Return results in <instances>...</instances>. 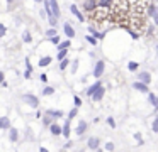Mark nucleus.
Returning <instances> with one entry per match:
<instances>
[{
	"mask_svg": "<svg viewBox=\"0 0 158 152\" xmlns=\"http://www.w3.org/2000/svg\"><path fill=\"white\" fill-rule=\"evenodd\" d=\"M70 12H72L73 15L77 17V20H78V22H83V20H85V17H83V14L78 10V7H77V5H70Z\"/></svg>",
	"mask_w": 158,
	"mask_h": 152,
	"instance_id": "nucleus-10",
	"label": "nucleus"
},
{
	"mask_svg": "<svg viewBox=\"0 0 158 152\" xmlns=\"http://www.w3.org/2000/svg\"><path fill=\"white\" fill-rule=\"evenodd\" d=\"M5 80V74H4V71H0V83Z\"/></svg>",
	"mask_w": 158,
	"mask_h": 152,
	"instance_id": "nucleus-47",
	"label": "nucleus"
},
{
	"mask_svg": "<svg viewBox=\"0 0 158 152\" xmlns=\"http://www.w3.org/2000/svg\"><path fill=\"white\" fill-rule=\"evenodd\" d=\"M151 130H153L155 134H158V117L153 120V125H151Z\"/></svg>",
	"mask_w": 158,
	"mask_h": 152,
	"instance_id": "nucleus-36",
	"label": "nucleus"
},
{
	"mask_svg": "<svg viewBox=\"0 0 158 152\" xmlns=\"http://www.w3.org/2000/svg\"><path fill=\"white\" fill-rule=\"evenodd\" d=\"M53 120H55V118H53L51 115H48V113H46L44 117H43V125H44V127H49V125L53 123Z\"/></svg>",
	"mask_w": 158,
	"mask_h": 152,
	"instance_id": "nucleus-23",
	"label": "nucleus"
},
{
	"mask_svg": "<svg viewBox=\"0 0 158 152\" xmlns=\"http://www.w3.org/2000/svg\"><path fill=\"white\" fill-rule=\"evenodd\" d=\"M104 149H106V150H114V149H116V145H114V142H107V144L104 145Z\"/></svg>",
	"mask_w": 158,
	"mask_h": 152,
	"instance_id": "nucleus-37",
	"label": "nucleus"
},
{
	"mask_svg": "<svg viewBox=\"0 0 158 152\" xmlns=\"http://www.w3.org/2000/svg\"><path fill=\"white\" fill-rule=\"evenodd\" d=\"M63 34H65L66 37H68V39H72V37H75V29H73V25L70 22H65L63 24Z\"/></svg>",
	"mask_w": 158,
	"mask_h": 152,
	"instance_id": "nucleus-5",
	"label": "nucleus"
},
{
	"mask_svg": "<svg viewBox=\"0 0 158 152\" xmlns=\"http://www.w3.org/2000/svg\"><path fill=\"white\" fill-rule=\"evenodd\" d=\"M22 41H24V42H31V41H32L29 30H24V32H22Z\"/></svg>",
	"mask_w": 158,
	"mask_h": 152,
	"instance_id": "nucleus-30",
	"label": "nucleus"
},
{
	"mask_svg": "<svg viewBox=\"0 0 158 152\" xmlns=\"http://www.w3.org/2000/svg\"><path fill=\"white\" fill-rule=\"evenodd\" d=\"M153 2H158V0H153Z\"/></svg>",
	"mask_w": 158,
	"mask_h": 152,
	"instance_id": "nucleus-53",
	"label": "nucleus"
},
{
	"mask_svg": "<svg viewBox=\"0 0 158 152\" xmlns=\"http://www.w3.org/2000/svg\"><path fill=\"white\" fill-rule=\"evenodd\" d=\"M7 2H9V3H12V2H14V0H7Z\"/></svg>",
	"mask_w": 158,
	"mask_h": 152,
	"instance_id": "nucleus-50",
	"label": "nucleus"
},
{
	"mask_svg": "<svg viewBox=\"0 0 158 152\" xmlns=\"http://www.w3.org/2000/svg\"><path fill=\"white\" fill-rule=\"evenodd\" d=\"M36 2H43V0H36Z\"/></svg>",
	"mask_w": 158,
	"mask_h": 152,
	"instance_id": "nucleus-52",
	"label": "nucleus"
},
{
	"mask_svg": "<svg viewBox=\"0 0 158 152\" xmlns=\"http://www.w3.org/2000/svg\"><path fill=\"white\" fill-rule=\"evenodd\" d=\"M70 132H72V120H70V118H66L65 120V123H63V137L65 138H68L70 137Z\"/></svg>",
	"mask_w": 158,
	"mask_h": 152,
	"instance_id": "nucleus-11",
	"label": "nucleus"
},
{
	"mask_svg": "<svg viewBox=\"0 0 158 152\" xmlns=\"http://www.w3.org/2000/svg\"><path fill=\"white\" fill-rule=\"evenodd\" d=\"M138 80L144 81L146 84H150L151 83V74L148 73V71H141V73H138Z\"/></svg>",
	"mask_w": 158,
	"mask_h": 152,
	"instance_id": "nucleus-13",
	"label": "nucleus"
},
{
	"mask_svg": "<svg viewBox=\"0 0 158 152\" xmlns=\"http://www.w3.org/2000/svg\"><path fill=\"white\" fill-rule=\"evenodd\" d=\"M66 56H68V49H61V51H58V59H60V61L65 59Z\"/></svg>",
	"mask_w": 158,
	"mask_h": 152,
	"instance_id": "nucleus-32",
	"label": "nucleus"
},
{
	"mask_svg": "<svg viewBox=\"0 0 158 152\" xmlns=\"http://www.w3.org/2000/svg\"><path fill=\"white\" fill-rule=\"evenodd\" d=\"M87 128H89V123H87L85 120H80L78 125H77V128H75L77 135H83V134L87 132Z\"/></svg>",
	"mask_w": 158,
	"mask_h": 152,
	"instance_id": "nucleus-8",
	"label": "nucleus"
},
{
	"mask_svg": "<svg viewBox=\"0 0 158 152\" xmlns=\"http://www.w3.org/2000/svg\"><path fill=\"white\" fill-rule=\"evenodd\" d=\"M87 147H89L90 150H99L100 149V138L99 137H90L89 140H87Z\"/></svg>",
	"mask_w": 158,
	"mask_h": 152,
	"instance_id": "nucleus-4",
	"label": "nucleus"
},
{
	"mask_svg": "<svg viewBox=\"0 0 158 152\" xmlns=\"http://www.w3.org/2000/svg\"><path fill=\"white\" fill-rule=\"evenodd\" d=\"M112 5H114V0H99L100 9H110Z\"/></svg>",
	"mask_w": 158,
	"mask_h": 152,
	"instance_id": "nucleus-19",
	"label": "nucleus"
},
{
	"mask_svg": "<svg viewBox=\"0 0 158 152\" xmlns=\"http://www.w3.org/2000/svg\"><path fill=\"white\" fill-rule=\"evenodd\" d=\"M56 34H58V32H56V29H55V27H51V29H48V30H46V36H48V37H53V36H56Z\"/></svg>",
	"mask_w": 158,
	"mask_h": 152,
	"instance_id": "nucleus-35",
	"label": "nucleus"
},
{
	"mask_svg": "<svg viewBox=\"0 0 158 152\" xmlns=\"http://www.w3.org/2000/svg\"><path fill=\"white\" fill-rule=\"evenodd\" d=\"M89 32L92 34V36H95L97 39H104V32H99V30H97L95 27H92V25L89 27Z\"/></svg>",
	"mask_w": 158,
	"mask_h": 152,
	"instance_id": "nucleus-20",
	"label": "nucleus"
},
{
	"mask_svg": "<svg viewBox=\"0 0 158 152\" xmlns=\"http://www.w3.org/2000/svg\"><path fill=\"white\" fill-rule=\"evenodd\" d=\"M156 12H158V5H155V2L150 3V5H148V9H146V14H148L150 17H153Z\"/></svg>",
	"mask_w": 158,
	"mask_h": 152,
	"instance_id": "nucleus-18",
	"label": "nucleus"
},
{
	"mask_svg": "<svg viewBox=\"0 0 158 152\" xmlns=\"http://www.w3.org/2000/svg\"><path fill=\"white\" fill-rule=\"evenodd\" d=\"M49 64H51V57L49 56H44V57L39 59V66L41 68H46V66H49Z\"/></svg>",
	"mask_w": 158,
	"mask_h": 152,
	"instance_id": "nucleus-22",
	"label": "nucleus"
},
{
	"mask_svg": "<svg viewBox=\"0 0 158 152\" xmlns=\"http://www.w3.org/2000/svg\"><path fill=\"white\" fill-rule=\"evenodd\" d=\"M70 46H72V42H70V39H66V41H61L56 47H58V51H61V49H68Z\"/></svg>",
	"mask_w": 158,
	"mask_h": 152,
	"instance_id": "nucleus-24",
	"label": "nucleus"
},
{
	"mask_svg": "<svg viewBox=\"0 0 158 152\" xmlns=\"http://www.w3.org/2000/svg\"><path fill=\"white\" fill-rule=\"evenodd\" d=\"M32 69H27V68H26V71H24V78L26 80H31V76H32Z\"/></svg>",
	"mask_w": 158,
	"mask_h": 152,
	"instance_id": "nucleus-42",
	"label": "nucleus"
},
{
	"mask_svg": "<svg viewBox=\"0 0 158 152\" xmlns=\"http://www.w3.org/2000/svg\"><path fill=\"white\" fill-rule=\"evenodd\" d=\"M134 138L138 140V145H143V144H144V140H143V135H141L139 132H136V134H134Z\"/></svg>",
	"mask_w": 158,
	"mask_h": 152,
	"instance_id": "nucleus-33",
	"label": "nucleus"
},
{
	"mask_svg": "<svg viewBox=\"0 0 158 152\" xmlns=\"http://www.w3.org/2000/svg\"><path fill=\"white\" fill-rule=\"evenodd\" d=\"M49 41H51V44H56V46L61 42V41H60V37H58V34H56V36H53V37H49Z\"/></svg>",
	"mask_w": 158,
	"mask_h": 152,
	"instance_id": "nucleus-38",
	"label": "nucleus"
},
{
	"mask_svg": "<svg viewBox=\"0 0 158 152\" xmlns=\"http://www.w3.org/2000/svg\"><path fill=\"white\" fill-rule=\"evenodd\" d=\"M156 54H158V46H156Z\"/></svg>",
	"mask_w": 158,
	"mask_h": 152,
	"instance_id": "nucleus-51",
	"label": "nucleus"
},
{
	"mask_svg": "<svg viewBox=\"0 0 158 152\" xmlns=\"http://www.w3.org/2000/svg\"><path fill=\"white\" fill-rule=\"evenodd\" d=\"M148 100H150V103L153 105V107L158 103V96H156L155 93H148Z\"/></svg>",
	"mask_w": 158,
	"mask_h": 152,
	"instance_id": "nucleus-26",
	"label": "nucleus"
},
{
	"mask_svg": "<svg viewBox=\"0 0 158 152\" xmlns=\"http://www.w3.org/2000/svg\"><path fill=\"white\" fill-rule=\"evenodd\" d=\"M46 113L51 115L55 120H56V118H61L63 117V110H53V108H48V110H46Z\"/></svg>",
	"mask_w": 158,
	"mask_h": 152,
	"instance_id": "nucleus-17",
	"label": "nucleus"
},
{
	"mask_svg": "<svg viewBox=\"0 0 158 152\" xmlns=\"http://www.w3.org/2000/svg\"><path fill=\"white\" fill-rule=\"evenodd\" d=\"M77 69H78V59H73V63H72V73H77Z\"/></svg>",
	"mask_w": 158,
	"mask_h": 152,
	"instance_id": "nucleus-39",
	"label": "nucleus"
},
{
	"mask_svg": "<svg viewBox=\"0 0 158 152\" xmlns=\"http://www.w3.org/2000/svg\"><path fill=\"white\" fill-rule=\"evenodd\" d=\"M107 125H109L110 128H116V127H117V125H116V120H114L112 117H109V118H107Z\"/></svg>",
	"mask_w": 158,
	"mask_h": 152,
	"instance_id": "nucleus-34",
	"label": "nucleus"
},
{
	"mask_svg": "<svg viewBox=\"0 0 158 152\" xmlns=\"http://www.w3.org/2000/svg\"><path fill=\"white\" fill-rule=\"evenodd\" d=\"M100 86H102V83H100V81H95V83H94V84H90V86L85 90V95H87V96H92V95L95 93V91L99 90Z\"/></svg>",
	"mask_w": 158,
	"mask_h": 152,
	"instance_id": "nucleus-9",
	"label": "nucleus"
},
{
	"mask_svg": "<svg viewBox=\"0 0 158 152\" xmlns=\"http://www.w3.org/2000/svg\"><path fill=\"white\" fill-rule=\"evenodd\" d=\"M73 103H75V107H80V105H82V98L75 95V96H73Z\"/></svg>",
	"mask_w": 158,
	"mask_h": 152,
	"instance_id": "nucleus-41",
	"label": "nucleus"
},
{
	"mask_svg": "<svg viewBox=\"0 0 158 152\" xmlns=\"http://www.w3.org/2000/svg\"><path fill=\"white\" fill-rule=\"evenodd\" d=\"M153 22H155V25H158V12L153 15Z\"/></svg>",
	"mask_w": 158,
	"mask_h": 152,
	"instance_id": "nucleus-45",
	"label": "nucleus"
},
{
	"mask_svg": "<svg viewBox=\"0 0 158 152\" xmlns=\"http://www.w3.org/2000/svg\"><path fill=\"white\" fill-rule=\"evenodd\" d=\"M39 78H41V81H43V83H46V81H48V74H46V73H43Z\"/></svg>",
	"mask_w": 158,
	"mask_h": 152,
	"instance_id": "nucleus-43",
	"label": "nucleus"
},
{
	"mask_svg": "<svg viewBox=\"0 0 158 152\" xmlns=\"http://www.w3.org/2000/svg\"><path fill=\"white\" fill-rule=\"evenodd\" d=\"M77 113H78V107H75V108H72V110L68 111V118L70 120H73V118L77 117Z\"/></svg>",
	"mask_w": 158,
	"mask_h": 152,
	"instance_id": "nucleus-31",
	"label": "nucleus"
},
{
	"mask_svg": "<svg viewBox=\"0 0 158 152\" xmlns=\"http://www.w3.org/2000/svg\"><path fill=\"white\" fill-rule=\"evenodd\" d=\"M55 93V88L53 86H44V90H43V95L44 96H49V95H53Z\"/></svg>",
	"mask_w": 158,
	"mask_h": 152,
	"instance_id": "nucleus-29",
	"label": "nucleus"
},
{
	"mask_svg": "<svg viewBox=\"0 0 158 152\" xmlns=\"http://www.w3.org/2000/svg\"><path fill=\"white\" fill-rule=\"evenodd\" d=\"M138 68H139V64L134 63V61H129V63H127V69L129 71H138Z\"/></svg>",
	"mask_w": 158,
	"mask_h": 152,
	"instance_id": "nucleus-28",
	"label": "nucleus"
},
{
	"mask_svg": "<svg viewBox=\"0 0 158 152\" xmlns=\"http://www.w3.org/2000/svg\"><path fill=\"white\" fill-rule=\"evenodd\" d=\"M97 7H99V2L97 0H85L83 2V10L89 14H94L97 10Z\"/></svg>",
	"mask_w": 158,
	"mask_h": 152,
	"instance_id": "nucleus-2",
	"label": "nucleus"
},
{
	"mask_svg": "<svg viewBox=\"0 0 158 152\" xmlns=\"http://www.w3.org/2000/svg\"><path fill=\"white\" fill-rule=\"evenodd\" d=\"M129 34H131V37H133V39H138V37H139L136 32H134V30H129Z\"/></svg>",
	"mask_w": 158,
	"mask_h": 152,
	"instance_id": "nucleus-44",
	"label": "nucleus"
},
{
	"mask_svg": "<svg viewBox=\"0 0 158 152\" xmlns=\"http://www.w3.org/2000/svg\"><path fill=\"white\" fill-rule=\"evenodd\" d=\"M48 22H49V25H51V27H56V25H58V17H56V15H49L48 17Z\"/></svg>",
	"mask_w": 158,
	"mask_h": 152,
	"instance_id": "nucleus-25",
	"label": "nucleus"
},
{
	"mask_svg": "<svg viewBox=\"0 0 158 152\" xmlns=\"http://www.w3.org/2000/svg\"><path fill=\"white\" fill-rule=\"evenodd\" d=\"M49 5H51V10L55 12V15L60 19V15H61V10H60V3L56 2V0H49Z\"/></svg>",
	"mask_w": 158,
	"mask_h": 152,
	"instance_id": "nucleus-15",
	"label": "nucleus"
},
{
	"mask_svg": "<svg viewBox=\"0 0 158 152\" xmlns=\"http://www.w3.org/2000/svg\"><path fill=\"white\" fill-rule=\"evenodd\" d=\"M5 34H7V27H5L4 24H0V37H4Z\"/></svg>",
	"mask_w": 158,
	"mask_h": 152,
	"instance_id": "nucleus-40",
	"label": "nucleus"
},
{
	"mask_svg": "<svg viewBox=\"0 0 158 152\" xmlns=\"http://www.w3.org/2000/svg\"><path fill=\"white\" fill-rule=\"evenodd\" d=\"M22 101H24L26 105H29V107L31 108H38L39 107V100H38V96H36V95H31V93H24L22 95V98H21Z\"/></svg>",
	"mask_w": 158,
	"mask_h": 152,
	"instance_id": "nucleus-1",
	"label": "nucleus"
},
{
	"mask_svg": "<svg viewBox=\"0 0 158 152\" xmlns=\"http://www.w3.org/2000/svg\"><path fill=\"white\" fill-rule=\"evenodd\" d=\"M85 41L90 44V46H97V41H99V39H97L95 36H92V34H87V36H85Z\"/></svg>",
	"mask_w": 158,
	"mask_h": 152,
	"instance_id": "nucleus-21",
	"label": "nucleus"
},
{
	"mask_svg": "<svg viewBox=\"0 0 158 152\" xmlns=\"http://www.w3.org/2000/svg\"><path fill=\"white\" fill-rule=\"evenodd\" d=\"M19 135H21V134H19V130L15 127L9 128V140H10V142H17L19 140Z\"/></svg>",
	"mask_w": 158,
	"mask_h": 152,
	"instance_id": "nucleus-12",
	"label": "nucleus"
},
{
	"mask_svg": "<svg viewBox=\"0 0 158 152\" xmlns=\"http://www.w3.org/2000/svg\"><path fill=\"white\" fill-rule=\"evenodd\" d=\"M155 113H158V103L155 105Z\"/></svg>",
	"mask_w": 158,
	"mask_h": 152,
	"instance_id": "nucleus-49",
	"label": "nucleus"
},
{
	"mask_svg": "<svg viewBox=\"0 0 158 152\" xmlns=\"http://www.w3.org/2000/svg\"><path fill=\"white\" fill-rule=\"evenodd\" d=\"M104 93H106V90H104V86H100L99 90H97V91H95V93H94L90 98H92L94 101H100V100L104 98Z\"/></svg>",
	"mask_w": 158,
	"mask_h": 152,
	"instance_id": "nucleus-14",
	"label": "nucleus"
},
{
	"mask_svg": "<svg viewBox=\"0 0 158 152\" xmlns=\"http://www.w3.org/2000/svg\"><path fill=\"white\" fill-rule=\"evenodd\" d=\"M34 115H36V118H41V115H43V111H39V110H38V108H36V113H34Z\"/></svg>",
	"mask_w": 158,
	"mask_h": 152,
	"instance_id": "nucleus-46",
	"label": "nucleus"
},
{
	"mask_svg": "<svg viewBox=\"0 0 158 152\" xmlns=\"http://www.w3.org/2000/svg\"><path fill=\"white\" fill-rule=\"evenodd\" d=\"M104 69H106V63H104L102 59H99V61L95 63V66H94V73H92V74H94L95 78H100V76L104 74Z\"/></svg>",
	"mask_w": 158,
	"mask_h": 152,
	"instance_id": "nucleus-3",
	"label": "nucleus"
},
{
	"mask_svg": "<svg viewBox=\"0 0 158 152\" xmlns=\"http://www.w3.org/2000/svg\"><path fill=\"white\" fill-rule=\"evenodd\" d=\"M131 86L134 88V90H138V91H141V93H150V90H148V84L144 83V81H134L133 84H131Z\"/></svg>",
	"mask_w": 158,
	"mask_h": 152,
	"instance_id": "nucleus-6",
	"label": "nucleus"
},
{
	"mask_svg": "<svg viewBox=\"0 0 158 152\" xmlns=\"http://www.w3.org/2000/svg\"><path fill=\"white\" fill-rule=\"evenodd\" d=\"M49 132H51L55 137H58V135H61L63 134V125H60V123H55L53 122L51 125H49Z\"/></svg>",
	"mask_w": 158,
	"mask_h": 152,
	"instance_id": "nucleus-7",
	"label": "nucleus"
},
{
	"mask_svg": "<svg viewBox=\"0 0 158 152\" xmlns=\"http://www.w3.org/2000/svg\"><path fill=\"white\" fill-rule=\"evenodd\" d=\"M0 84H2V86H4V88H7V86H9V83H7V81H5V80L2 81V83H0Z\"/></svg>",
	"mask_w": 158,
	"mask_h": 152,
	"instance_id": "nucleus-48",
	"label": "nucleus"
},
{
	"mask_svg": "<svg viewBox=\"0 0 158 152\" xmlns=\"http://www.w3.org/2000/svg\"><path fill=\"white\" fill-rule=\"evenodd\" d=\"M68 63H70V59H68V57L61 59V61H60V69H61V71H65L66 68H68Z\"/></svg>",
	"mask_w": 158,
	"mask_h": 152,
	"instance_id": "nucleus-27",
	"label": "nucleus"
},
{
	"mask_svg": "<svg viewBox=\"0 0 158 152\" xmlns=\"http://www.w3.org/2000/svg\"><path fill=\"white\" fill-rule=\"evenodd\" d=\"M10 128V120L9 117H2L0 118V130H9Z\"/></svg>",
	"mask_w": 158,
	"mask_h": 152,
	"instance_id": "nucleus-16",
	"label": "nucleus"
}]
</instances>
